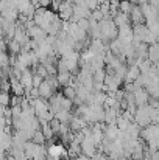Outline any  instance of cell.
Returning a JSON list of instances; mask_svg holds the SVG:
<instances>
[{
	"mask_svg": "<svg viewBox=\"0 0 159 160\" xmlns=\"http://www.w3.org/2000/svg\"><path fill=\"white\" fill-rule=\"evenodd\" d=\"M114 22H115V25L120 28V27H123V25H130V22H131V19H130V16L128 14H125V12H117L115 16H114Z\"/></svg>",
	"mask_w": 159,
	"mask_h": 160,
	"instance_id": "obj_10",
	"label": "cell"
},
{
	"mask_svg": "<svg viewBox=\"0 0 159 160\" xmlns=\"http://www.w3.org/2000/svg\"><path fill=\"white\" fill-rule=\"evenodd\" d=\"M41 131H42V134L45 135V138H47V140H53V137H55V132H53L50 123H47V124H42V126H41Z\"/></svg>",
	"mask_w": 159,
	"mask_h": 160,
	"instance_id": "obj_14",
	"label": "cell"
},
{
	"mask_svg": "<svg viewBox=\"0 0 159 160\" xmlns=\"http://www.w3.org/2000/svg\"><path fill=\"white\" fill-rule=\"evenodd\" d=\"M134 98H136V104H137V107L150 104V93H148V90H147L145 87L137 89V90L134 92Z\"/></svg>",
	"mask_w": 159,
	"mask_h": 160,
	"instance_id": "obj_4",
	"label": "cell"
},
{
	"mask_svg": "<svg viewBox=\"0 0 159 160\" xmlns=\"http://www.w3.org/2000/svg\"><path fill=\"white\" fill-rule=\"evenodd\" d=\"M33 78H34V73H33L30 68H27V70L22 72L19 81L24 84V87H25L27 90H30V89H33Z\"/></svg>",
	"mask_w": 159,
	"mask_h": 160,
	"instance_id": "obj_8",
	"label": "cell"
},
{
	"mask_svg": "<svg viewBox=\"0 0 159 160\" xmlns=\"http://www.w3.org/2000/svg\"><path fill=\"white\" fill-rule=\"evenodd\" d=\"M142 72L139 68V65H130L128 67V72H126V78H125V84H133L136 82L139 78H140Z\"/></svg>",
	"mask_w": 159,
	"mask_h": 160,
	"instance_id": "obj_6",
	"label": "cell"
},
{
	"mask_svg": "<svg viewBox=\"0 0 159 160\" xmlns=\"http://www.w3.org/2000/svg\"><path fill=\"white\" fill-rule=\"evenodd\" d=\"M97 149H98V146H97V143L94 142L92 135H86V138L81 142V151H83V154L92 159V157H95V156L98 154Z\"/></svg>",
	"mask_w": 159,
	"mask_h": 160,
	"instance_id": "obj_2",
	"label": "cell"
},
{
	"mask_svg": "<svg viewBox=\"0 0 159 160\" xmlns=\"http://www.w3.org/2000/svg\"><path fill=\"white\" fill-rule=\"evenodd\" d=\"M131 3H137V2H140V0H130Z\"/></svg>",
	"mask_w": 159,
	"mask_h": 160,
	"instance_id": "obj_16",
	"label": "cell"
},
{
	"mask_svg": "<svg viewBox=\"0 0 159 160\" xmlns=\"http://www.w3.org/2000/svg\"><path fill=\"white\" fill-rule=\"evenodd\" d=\"M9 82H11V92H13V95H16V97H25L27 95V89L24 87V84L17 78H9Z\"/></svg>",
	"mask_w": 159,
	"mask_h": 160,
	"instance_id": "obj_7",
	"label": "cell"
},
{
	"mask_svg": "<svg viewBox=\"0 0 159 160\" xmlns=\"http://www.w3.org/2000/svg\"><path fill=\"white\" fill-rule=\"evenodd\" d=\"M151 112H153V107L150 104L142 107H137L136 113H134V123L140 128H147L151 124Z\"/></svg>",
	"mask_w": 159,
	"mask_h": 160,
	"instance_id": "obj_1",
	"label": "cell"
},
{
	"mask_svg": "<svg viewBox=\"0 0 159 160\" xmlns=\"http://www.w3.org/2000/svg\"><path fill=\"white\" fill-rule=\"evenodd\" d=\"M45 135L42 134V131L39 129V131H36V134L33 135V138H31V142H34V143H38V145H42L44 146V143H45Z\"/></svg>",
	"mask_w": 159,
	"mask_h": 160,
	"instance_id": "obj_15",
	"label": "cell"
},
{
	"mask_svg": "<svg viewBox=\"0 0 159 160\" xmlns=\"http://www.w3.org/2000/svg\"><path fill=\"white\" fill-rule=\"evenodd\" d=\"M62 95H64L66 98H69V100L75 101V98H77V89H75V87H72V86H67V87H64V89H62Z\"/></svg>",
	"mask_w": 159,
	"mask_h": 160,
	"instance_id": "obj_12",
	"label": "cell"
},
{
	"mask_svg": "<svg viewBox=\"0 0 159 160\" xmlns=\"http://www.w3.org/2000/svg\"><path fill=\"white\" fill-rule=\"evenodd\" d=\"M130 19L134 25H140V23H145V17H144V12H142V6L140 5H134L131 12H130Z\"/></svg>",
	"mask_w": 159,
	"mask_h": 160,
	"instance_id": "obj_5",
	"label": "cell"
},
{
	"mask_svg": "<svg viewBox=\"0 0 159 160\" xmlns=\"http://www.w3.org/2000/svg\"><path fill=\"white\" fill-rule=\"evenodd\" d=\"M131 124H133V121H130L128 118H125L122 113L119 115V118H117V128H119L122 132H126V131L130 129Z\"/></svg>",
	"mask_w": 159,
	"mask_h": 160,
	"instance_id": "obj_11",
	"label": "cell"
},
{
	"mask_svg": "<svg viewBox=\"0 0 159 160\" xmlns=\"http://www.w3.org/2000/svg\"><path fill=\"white\" fill-rule=\"evenodd\" d=\"M133 6H134V3H131L130 0H122V2H120V9H119V11H120V12H125V14L130 16Z\"/></svg>",
	"mask_w": 159,
	"mask_h": 160,
	"instance_id": "obj_13",
	"label": "cell"
},
{
	"mask_svg": "<svg viewBox=\"0 0 159 160\" xmlns=\"http://www.w3.org/2000/svg\"><path fill=\"white\" fill-rule=\"evenodd\" d=\"M62 59H64V62H66V65H67V70H69L70 73H75L77 68H78V64H80V61H81V53L73 50L72 53L64 56Z\"/></svg>",
	"mask_w": 159,
	"mask_h": 160,
	"instance_id": "obj_3",
	"label": "cell"
},
{
	"mask_svg": "<svg viewBox=\"0 0 159 160\" xmlns=\"http://www.w3.org/2000/svg\"><path fill=\"white\" fill-rule=\"evenodd\" d=\"M120 132H122V131L117 128V124H108V126L105 128V138L111 140V142H114V140L119 138Z\"/></svg>",
	"mask_w": 159,
	"mask_h": 160,
	"instance_id": "obj_9",
	"label": "cell"
}]
</instances>
